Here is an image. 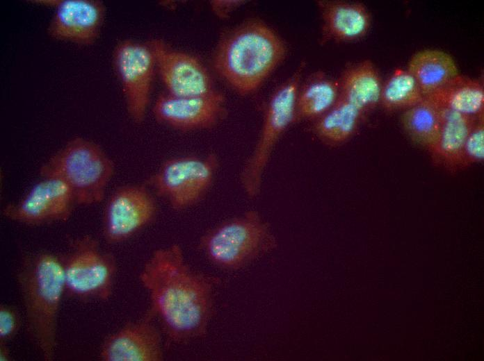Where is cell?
<instances>
[{
  "label": "cell",
  "mask_w": 484,
  "mask_h": 361,
  "mask_svg": "<svg viewBox=\"0 0 484 361\" xmlns=\"http://www.w3.org/2000/svg\"><path fill=\"white\" fill-rule=\"evenodd\" d=\"M115 163L95 142L74 137L51 155L40 167L41 177L65 182L79 205L102 202L115 173Z\"/></svg>",
  "instance_id": "5"
},
{
  "label": "cell",
  "mask_w": 484,
  "mask_h": 361,
  "mask_svg": "<svg viewBox=\"0 0 484 361\" xmlns=\"http://www.w3.org/2000/svg\"><path fill=\"white\" fill-rule=\"evenodd\" d=\"M65 293L81 301H108L113 294L117 262L102 250L97 240L83 235L70 241L68 253L61 256Z\"/></svg>",
  "instance_id": "8"
},
{
  "label": "cell",
  "mask_w": 484,
  "mask_h": 361,
  "mask_svg": "<svg viewBox=\"0 0 484 361\" xmlns=\"http://www.w3.org/2000/svg\"><path fill=\"white\" fill-rule=\"evenodd\" d=\"M245 2V1L214 0L210 1L209 6L214 15L220 19H225Z\"/></svg>",
  "instance_id": "27"
},
{
  "label": "cell",
  "mask_w": 484,
  "mask_h": 361,
  "mask_svg": "<svg viewBox=\"0 0 484 361\" xmlns=\"http://www.w3.org/2000/svg\"><path fill=\"white\" fill-rule=\"evenodd\" d=\"M276 245L269 224L258 211L250 210L205 231L197 248L213 266L234 271L252 263Z\"/></svg>",
  "instance_id": "4"
},
{
  "label": "cell",
  "mask_w": 484,
  "mask_h": 361,
  "mask_svg": "<svg viewBox=\"0 0 484 361\" xmlns=\"http://www.w3.org/2000/svg\"><path fill=\"white\" fill-rule=\"evenodd\" d=\"M26 334L45 361L57 346L58 321L65 293L62 257L48 251L24 256L15 271Z\"/></svg>",
  "instance_id": "3"
},
{
  "label": "cell",
  "mask_w": 484,
  "mask_h": 361,
  "mask_svg": "<svg viewBox=\"0 0 484 361\" xmlns=\"http://www.w3.org/2000/svg\"><path fill=\"white\" fill-rule=\"evenodd\" d=\"M425 98L439 108L475 119L484 117V86L477 78L459 74Z\"/></svg>",
  "instance_id": "20"
},
{
  "label": "cell",
  "mask_w": 484,
  "mask_h": 361,
  "mask_svg": "<svg viewBox=\"0 0 484 361\" xmlns=\"http://www.w3.org/2000/svg\"><path fill=\"white\" fill-rule=\"evenodd\" d=\"M364 117L358 108L339 96L333 106L314 121L313 129L322 142L338 146L355 135Z\"/></svg>",
  "instance_id": "21"
},
{
  "label": "cell",
  "mask_w": 484,
  "mask_h": 361,
  "mask_svg": "<svg viewBox=\"0 0 484 361\" xmlns=\"http://www.w3.org/2000/svg\"><path fill=\"white\" fill-rule=\"evenodd\" d=\"M438 108L440 128L430 153L435 163L449 170L455 171L460 169L465 142L477 119L446 108Z\"/></svg>",
  "instance_id": "17"
},
{
  "label": "cell",
  "mask_w": 484,
  "mask_h": 361,
  "mask_svg": "<svg viewBox=\"0 0 484 361\" xmlns=\"http://www.w3.org/2000/svg\"><path fill=\"white\" fill-rule=\"evenodd\" d=\"M147 42L168 94L177 96H209L221 93L197 57L174 49L161 39Z\"/></svg>",
  "instance_id": "12"
},
{
  "label": "cell",
  "mask_w": 484,
  "mask_h": 361,
  "mask_svg": "<svg viewBox=\"0 0 484 361\" xmlns=\"http://www.w3.org/2000/svg\"><path fill=\"white\" fill-rule=\"evenodd\" d=\"M302 67L272 94L264 112L260 133L240 172L241 187L250 199L261 192L264 176L277 142L294 121L295 106Z\"/></svg>",
  "instance_id": "7"
},
{
  "label": "cell",
  "mask_w": 484,
  "mask_h": 361,
  "mask_svg": "<svg viewBox=\"0 0 484 361\" xmlns=\"http://www.w3.org/2000/svg\"><path fill=\"white\" fill-rule=\"evenodd\" d=\"M218 168V158L213 153L172 157L164 160L144 183L172 210L184 211L208 195Z\"/></svg>",
  "instance_id": "6"
},
{
  "label": "cell",
  "mask_w": 484,
  "mask_h": 361,
  "mask_svg": "<svg viewBox=\"0 0 484 361\" xmlns=\"http://www.w3.org/2000/svg\"><path fill=\"white\" fill-rule=\"evenodd\" d=\"M339 96V81L322 72L313 74L299 87L295 106L296 120H316L336 103Z\"/></svg>",
  "instance_id": "22"
},
{
  "label": "cell",
  "mask_w": 484,
  "mask_h": 361,
  "mask_svg": "<svg viewBox=\"0 0 484 361\" xmlns=\"http://www.w3.org/2000/svg\"><path fill=\"white\" fill-rule=\"evenodd\" d=\"M323 36L336 42H351L364 37L372 18L365 5L344 1H317Z\"/></svg>",
  "instance_id": "16"
},
{
  "label": "cell",
  "mask_w": 484,
  "mask_h": 361,
  "mask_svg": "<svg viewBox=\"0 0 484 361\" xmlns=\"http://www.w3.org/2000/svg\"><path fill=\"white\" fill-rule=\"evenodd\" d=\"M424 97L433 94L460 74L454 58L447 52L426 49L414 53L407 68Z\"/></svg>",
  "instance_id": "19"
},
{
  "label": "cell",
  "mask_w": 484,
  "mask_h": 361,
  "mask_svg": "<svg viewBox=\"0 0 484 361\" xmlns=\"http://www.w3.org/2000/svg\"><path fill=\"white\" fill-rule=\"evenodd\" d=\"M424 98L417 81L408 69L397 68L382 82L379 105L388 112H403Z\"/></svg>",
  "instance_id": "24"
},
{
  "label": "cell",
  "mask_w": 484,
  "mask_h": 361,
  "mask_svg": "<svg viewBox=\"0 0 484 361\" xmlns=\"http://www.w3.org/2000/svg\"><path fill=\"white\" fill-rule=\"evenodd\" d=\"M41 178L19 200L3 207V217L30 226L64 222L70 218L78 204L70 187L56 178Z\"/></svg>",
  "instance_id": "11"
},
{
  "label": "cell",
  "mask_w": 484,
  "mask_h": 361,
  "mask_svg": "<svg viewBox=\"0 0 484 361\" xmlns=\"http://www.w3.org/2000/svg\"><path fill=\"white\" fill-rule=\"evenodd\" d=\"M22 324L21 314L14 305H0V342L8 343L18 333Z\"/></svg>",
  "instance_id": "26"
},
{
  "label": "cell",
  "mask_w": 484,
  "mask_h": 361,
  "mask_svg": "<svg viewBox=\"0 0 484 361\" xmlns=\"http://www.w3.org/2000/svg\"><path fill=\"white\" fill-rule=\"evenodd\" d=\"M484 160V117L474 123L465 142L460 158V169Z\"/></svg>",
  "instance_id": "25"
},
{
  "label": "cell",
  "mask_w": 484,
  "mask_h": 361,
  "mask_svg": "<svg viewBox=\"0 0 484 361\" xmlns=\"http://www.w3.org/2000/svg\"><path fill=\"white\" fill-rule=\"evenodd\" d=\"M147 292V315L167 337L184 343L204 337L214 311V278L194 269L183 249L172 244L152 252L139 274Z\"/></svg>",
  "instance_id": "1"
},
{
  "label": "cell",
  "mask_w": 484,
  "mask_h": 361,
  "mask_svg": "<svg viewBox=\"0 0 484 361\" xmlns=\"http://www.w3.org/2000/svg\"><path fill=\"white\" fill-rule=\"evenodd\" d=\"M13 356L8 343L0 342V361H12Z\"/></svg>",
  "instance_id": "28"
},
{
  "label": "cell",
  "mask_w": 484,
  "mask_h": 361,
  "mask_svg": "<svg viewBox=\"0 0 484 361\" xmlns=\"http://www.w3.org/2000/svg\"><path fill=\"white\" fill-rule=\"evenodd\" d=\"M99 358L102 361H163L161 332L153 319L145 314L107 336L101 345Z\"/></svg>",
  "instance_id": "15"
},
{
  "label": "cell",
  "mask_w": 484,
  "mask_h": 361,
  "mask_svg": "<svg viewBox=\"0 0 484 361\" xmlns=\"http://www.w3.org/2000/svg\"><path fill=\"white\" fill-rule=\"evenodd\" d=\"M158 211L156 196L145 183L118 186L104 205L102 235L105 242L118 244L128 240L151 224Z\"/></svg>",
  "instance_id": "9"
},
{
  "label": "cell",
  "mask_w": 484,
  "mask_h": 361,
  "mask_svg": "<svg viewBox=\"0 0 484 361\" xmlns=\"http://www.w3.org/2000/svg\"><path fill=\"white\" fill-rule=\"evenodd\" d=\"M54 12L47 28L54 39L79 45H91L99 35L106 10L98 0H40Z\"/></svg>",
  "instance_id": "14"
},
{
  "label": "cell",
  "mask_w": 484,
  "mask_h": 361,
  "mask_svg": "<svg viewBox=\"0 0 484 361\" xmlns=\"http://www.w3.org/2000/svg\"><path fill=\"white\" fill-rule=\"evenodd\" d=\"M284 42L267 24L252 19L227 30L212 62L220 78L240 95L257 90L284 60Z\"/></svg>",
  "instance_id": "2"
},
{
  "label": "cell",
  "mask_w": 484,
  "mask_h": 361,
  "mask_svg": "<svg viewBox=\"0 0 484 361\" xmlns=\"http://www.w3.org/2000/svg\"><path fill=\"white\" fill-rule=\"evenodd\" d=\"M113 64L120 81L129 117L136 124L146 116L156 69L148 42L124 40L115 47Z\"/></svg>",
  "instance_id": "10"
},
{
  "label": "cell",
  "mask_w": 484,
  "mask_h": 361,
  "mask_svg": "<svg viewBox=\"0 0 484 361\" xmlns=\"http://www.w3.org/2000/svg\"><path fill=\"white\" fill-rule=\"evenodd\" d=\"M401 121L409 138L430 153L440 128L439 108L424 97L414 106L403 111Z\"/></svg>",
  "instance_id": "23"
},
{
  "label": "cell",
  "mask_w": 484,
  "mask_h": 361,
  "mask_svg": "<svg viewBox=\"0 0 484 361\" xmlns=\"http://www.w3.org/2000/svg\"><path fill=\"white\" fill-rule=\"evenodd\" d=\"M339 96L366 116L380 103L382 81L375 65L365 60L348 67L339 80Z\"/></svg>",
  "instance_id": "18"
},
{
  "label": "cell",
  "mask_w": 484,
  "mask_h": 361,
  "mask_svg": "<svg viewBox=\"0 0 484 361\" xmlns=\"http://www.w3.org/2000/svg\"><path fill=\"white\" fill-rule=\"evenodd\" d=\"M159 124L182 132L209 130L226 116L222 93L209 96H177L160 94L152 108Z\"/></svg>",
  "instance_id": "13"
}]
</instances>
